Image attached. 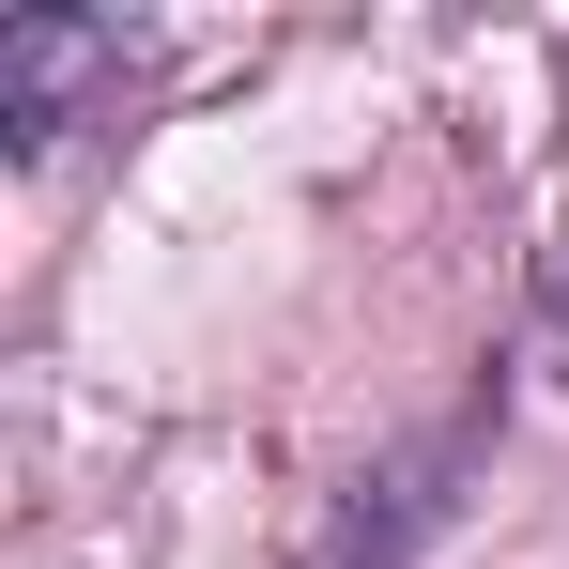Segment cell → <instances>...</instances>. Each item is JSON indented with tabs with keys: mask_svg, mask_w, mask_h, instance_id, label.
I'll list each match as a JSON object with an SVG mask.
<instances>
[{
	"mask_svg": "<svg viewBox=\"0 0 569 569\" xmlns=\"http://www.w3.org/2000/svg\"><path fill=\"white\" fill-rule=\"evenodd\" d=\"M492 416H508V400L477 385V400L447 416V431H416V447H385V462L355 477L339 508H323V539H308V569H416L431 539H447V523H462V477L492 462Z\"/></svg>",
	"mask_w": 569,
	"mask_h": 569,
	"instance_id": "cell-1",
	"label": "cell"
},
{
	"mask_svg": "<svg viewBox=\"0 0 569 569\" xmlns=\"http://www.w3.org/2000/svg\"><path fill=\"white\" fill-rule=\"evenodd\" d=\"M139 93V31L123 16H78V0H47V16H0V154H62L78 123Z\"/></svg>",
	"mask_w": 569,
	"mask_h": 569,
	"instance_id": "cell-2",
	"label": "cell"
}]
</instances>
